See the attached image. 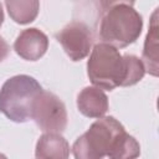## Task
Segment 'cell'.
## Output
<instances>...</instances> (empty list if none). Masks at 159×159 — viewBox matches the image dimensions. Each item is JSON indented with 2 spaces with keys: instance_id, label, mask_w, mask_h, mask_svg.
Listing matches in <instances>:
<instances>
[{
  "instance_id": "obj_1",
  "label": "cell",
  "mask_w": 159,
  "mask_h": 159,
  "mask_svg": "<svg viewBox=\"0 0 159 159\" xmlns=\"http://www.w3.org/2000/svg\"><path fill=\"white\" fill-rule=\"evenodd\" d=\"M145 75L142 60L134 55H120L114 46L99 42L91 50L87 76L93 86L112 91L138 83Z\"/></svg>"
},
{
  "instance_id": "obj_2",
  "label": "cell",
  "mask_w": 159,
  "mask_h": 159,
  "mask_svg": "<svg viewBox=\"0 0 159 159\" xmlns=\"http://www.w3.org/2000/svg\"><path fill=\"white\" fill-rule=\"evenodd\" d=\"M143 30V17L132 6L118 4L104 11L99 25V39L116 48L134 43Z\"/></svg>"
},
{
  "instance_id": "obj_3",
  "label": "cell",
  "mask_w": 159,
  "mask_h": 159,
  "mask_svg": "<svg viewBox=\"0 0 159 159\" xmlns=\"http://www.w3.org/2000/svg\"><path fill=\"white\" fill-rule=\"evenodd\" d=\"M41 91V84L27 75L6 80L0 89V112L15 123L30 120L32 103Z\"/></svg>"
},
{
  "instance_id": "obj_4",
  "label": "cell",
  "mask_w": 159,
  "mask_h": 159,
  "mask_svg": "<svg viewBox=\"0 0 159 159\" xmlns=\"http://www.w3.org/2000/svg\"><path fill=\"white\" fill-rule=\"evenodd\" d=\"M124 130L123 124L112 116L98 118L73 143V157L76 159H101L107 157L117 137Z\"/></svg>"
},
{
  "instance_id": "obj_5",
  "label": "cell",
  "mask_w": 159,
  "mask_h": 159,
  "mask_svg": "<svg viewBox=\"0 0 159 159\" xmlns=\"http://www.w3.org/2000/svg\"><path fill=\"white\" fill-rule=\"evenodd\" d=\"M31 119L43 132L62 133L67 127L66 106L55 93L42 89L32 103Z\"/></svg>"
},
{
  "instance_id": "obj_6",
  "label": "cell",
  "mask_w": 159,
  "mask_h": 159,
  "mask_svg": "<svg viewBox=\"0 0 159 159\" xmlns=\"http://www.w3.org/2000/svg\"><path fill=\"white\" fill-rule=\"evenodd\" d=\"M55 36L66 55L75 62L87 57L92 50V31L82 21H71Z\"/></svg>"
},
{
  "instance_id": "obj_7",
  "label": "cell",
  "mask_w": 159,
  "mask_h": 159,
  "mask_svg": "<svg viewBox=\"0 0 159 159\" xmlns=\"http://www.w3.org/2000/svg\"><path fill=\"white\" fill-rule=\"evenodd\" d=\"M47 48L48 37L36 27L22 30L14 42L15 52L26 61L40 60L46 53Z\"/></svg>"
},
{
  "instance_id": "obj_8",
  "label": "cell",
  "mask_w": 159,
  "mask_h": 159,
  "mask_svg": "<svg viewBox=\"0 0 159 159\" xmlns=\"http://www.w3.org/2000/svg\"><path fill=\"white\" fill-rule=\"evenodd\" d=\"M77 108L84 117L101 118L109 108L108 97L97 86L84 87L77 96Z\"/></svg>"
},
{
  "instance_id": "obj_9",
  "label": "cell",
  "mask_w": 159,
  "mask_h": 159,
  "mask_svg": "<svg viewBox=\"0 0 159 159\" xmlns=\"http://www.w3.org/2000/svg\"><path fill=\"white\" fill-rule=\"evenodd\" d=\"M68 155H70V145L68 142L61 135V133L45 132L36 143V149H35L36 158L65 159Z\"/></svg>"
},
{
  "instance_id": "obj_10",
  "label": "cell",
  "mask_w": 159,
  "mask_h": 159,
  "mask_svg": "<svg viewBox=\"0 0 159 159\" xmlns=\"http://www.w3.org/2000/svg\"><path fill=\"white\" fill-rule=\"evenodd\" d=\"M142 62L145 67V72L152 76H158L159 70V55H158V24H157V10L154 11L144 41V48L142 53Z\"/></svg>"
},
{
  "instance_id": "obj_11",
  "label": "cell",
  "mask_w": 159,
  "mask_h": 159,
  "mask_svg": "<svg viewBox=\"0 0 159 159\" xmlns=\"http://www.w3.org/2000/svg\"><path fill=\"white\" fill-rule=\"evenodd\" d=\"M5 6L11 20L20 25H27L37 17L40 0H5Z\"/></svg>"
},
{
  "instance_id": "obj_12",
  "label": "cell",
  "mask_w": 159,
  "mask_h": 159,
  "mask_svg": "<svg viewBox=\"0 0 159 159\" xmlns=\"http://www.w3.org/2000/svg\"><path fill=\"white\" fill-rule=\"evenodd\" d=\"M139 154H140L139 143L133 135L128 134L124 130L117 137L107 157L113 159H133L139 157Z\"/></svg>"
},
{
  "instance_id": "obj_13",
  "label": "cell",
  "mask_w": 159,
  "mask_h": 159,
  "mask_svg": "<svg viewBox=\"0 0 159 159\" xmlns=\"http://www.w3.org/2000/svg\"><path fill=\"white\" fill-rule=\"evenodd\" d=\"M134 1L135 0H99V4H101V7H102V11L104 12L109 7H112L114 5H118V4H127V5L133 6Z\"/></svg>"
},
{
  "instance_id": "obj_14",
  "label": "cell",
  "mask_w": 159,
  "mask_h": 159,
  "mask_svg": "<svg viewBox=\"0 0 159 159\" xmlns=\"http://www.w3.org/2000/svg\"><path fill=\"white\" fill-rule=\"evenodd\" d=\"M9 52H10V46H9L7 42L0 36V62H2V61L7 57Z\"/></svg>"
},
{
  "instance_id": "obj_15",
  "label": "cell",
  "mask_w": 159,
  "mask_h": 159,
  "mask_svg": "<svg viewBox=\"0 0 159 159\" xmlns=\"http://www.w3.org/2000/svg\"><path fill=\"white\" fill-rule=\"evenodd\" d=\"M2 22H4V10H2V6L0 4V27H1Z\"/></svg>"
}]
</instances>
